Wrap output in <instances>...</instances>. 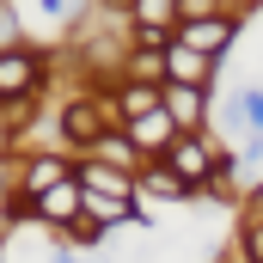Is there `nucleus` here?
<instances>
[{"label": "nucleus", "instance_id": "1", "mask_svg": "<svg viewBox=\"0 0 263 263\" xmlns=\"http://www.w3.org/2000/svg\"><path fill=\"white\" fill-rule=\"evenodd\" d=\"M49 86V55L18 43V49H0V104H37Z\"/></svg>", "mask_w": 263, "mask_h": 263}, {"label": "nucleus", "instance_id": "2", "mask_svg": "<svg viewBox=\"0 0 263 263\" xmlns=\"http://www.w3.org/2000/svg\"><path fill=\"white\" fill-rule=\"evenodd\" d=\"M214 159H220V153L208 147V135H178V141L165 147V159H159V165H165V172H178V178L202 196V190L214 184Z\"/></svg>", "mask_w": 263, "mask_h": 263}, {"label": "nucleus", "instance_id": "3", "mask_svg": "<svg viewBox=\"0 0 263 263\" xmlns=\"http://www.w3.org/2000/svg\"><path fill=\"white\" fill-rule=\"evenodd\" d=\"M73 178H80V190H86V196H104V202H129V208H141L135 172H123V165H104V159H80V165H73Z\"/></svg>", "mask_w": 263, "mask_h": 263}, {"label": "nucleus", "instance_id": "4", "mask_svg": "<svg viewBox=\"0 0 263 263\" xmlns=\"http://www.w3.org/2000/svg\"><path fill=\"white\" fill-rule=\"evenodd\" d=\"M62 184H73V159L67 153H31V159H18V196L43 202Z\"/></svg>", "mask_w": 263, "mask_h": 263}, {"label": "nucleus", "instance_id": "5", "mask_svg": "<svg viewBox=\"0 0 263 263\" xmlns=\"http://www.w3.org/2000/svg\"><path fill=\"white\" fill-rule=\"evenodd\" d=\"M233 37H239V18H233V12H214V18H202V25H178V43L196 49V55H208V62H214Z\"/></svg>", "mask_w": 263, "mask_h": 263}, {"label": "nucleus", "instance_id": "6", "mask_svg": "<svg viewBox=\"0 0 263 263\" xmlns=\"http://www.w3.org/2000/svg\"><path fill=\"white\" fill-rule=\"evenodd\" d=\"M165 117L178 123V135H202V123H208V92L202 86H165Z\"/></svg>", "mask_w": 263, "mask_h": 263}, {"label": "nucleus", "instance_id": "7", "mask_svg": "<svg viewBox=\"0 0 263 263\" xmlns=\"http://www.w3.org/2000/svg\"><path fill=\"white\" fill-rule=\"evenodd\" d=\"M37 220H43V227H80V220H86V190H80V178H73V184H62V190H49V196L37 202Z\"/></svg>", "mask_w": 263, "mask_h": 263}, {"label": "nucleus", "instance_id": "8", "mask_svg": "<svg viewBox=\"0 0 263 263\" xmlns=\"http://www.w3.org/2000/svg\"><path fill=\"white\" fill-rule=\"evenodd\" d=\"M208 80H214V62H208V55L184 49V43L165 49V86H202V92H208Z\"/></svg>", "mask_w": 263, "mask_h": 263}, {"label": "nucleus", "instance_id": "9", "mask_svg": "<svg viewBox=\"0 0 263 263\" xmlns=\"http://www.w3.org/2000/svg\"><path fill=\"white\" fill-rule=\"evenodd\" d=\"M123 135H129V141H135V147H141V153H147V159H153V153L165 159V147L178 141V123H172V117H165V104H159L153 117H141V123H129V129H123Z\"/></svg>", "mask_w": 263, "mask_h": 263}, {"label": "nucleus", "instance_id": "10", "mask_svg": "<svg viewBox=\"0 0 263 263\" xmlns=\"http://www.w3.org/2000/svg\"><path fill=\"white\" fill-rule=\"evenodd\" d=\"M135 190H141V196H153V202H184V196H196V190H190L178 172H165V165H147V172L135 178Z\"/></svg>", "mask_w": 263, "mask_h": 263}, {"label": "nucleus", "instance_id": "11", "mask_svg": "<svg viewBox=\"0 0 263 263\" xmlns=\"http://www.w3.org/2000/svg\"><path fill=\"white\" fill-rule=\"evenodd\" d=\"M98 239H104V227H98V220H80V227H67V233H62V245H73V251H92Z\"/></svg>", "mask_w": 263, "mask_h": 263}, {"label": "nucleus", "instance_id": "12", "mask_svg": "<svg viewBox=\"0 0 263 263\" xmlns=\"http://www.w3.org/2000/svg\"><path fill=\"white\" fill-rule=\"evenodd\" d=\"M239 110H245V129H251V135H263V86L239 92Z\"/></svg>", "mask_w": 263, "mask_h": 263}, {"label": "nucleus", "instance_id": "13", "mask_svg": "<svg viewBox=\"0 0 263 263\" xmlns=\"http://www.w3.org/2000/svg\"><path fill=\"white\" fill-rule=\"evenodd\" d=\"M239 251H245V263H263V220L239 227Z\"/></svg>", "mask_w": 263, "mask_h": 263}, {"label": "nucleus", "instance_id": "14", "mask_svg": "<svg viewBox=\"0 0 263 263\" xmlns=\"http://www.w3.org/2000/svg\"><path fill=\"white\" fill-rule=\"evenodd\" d=\"M12 147H18V135H12V123L0 117V159H12Z\"/></svg>", "mask_w": 263, "mask_h": 263}, {"label": "nucleus", "instance_id": "15", "mask_svg": "<svg viewBox=\"0 0 263 263\" xmlns=\"http://www.w3.org/2000/svg\"><path fill=\"white\" fill-rule=\"evenodd\" d=\"M49 263H80V251H73V245H55V251H49Z\"/></svg>", "mask_w": 263, "mask_h": 263}, {"label": "nucleus", "instance_id": "16", "mask_svg": "<svg viewBox=\"0 0 263 263\" xmlns=\"http://www.w3.org/2000/svg\"><path fill=\"white\" fill-rule=\"evenodd\" d=\"M0 12H6V0H0Z\"/></svg>", "mask_w": 263, "mask_h": 263}]
</instances>
